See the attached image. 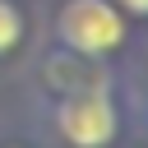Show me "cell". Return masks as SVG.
<instances>
[{
	"label": "cell",
	"mask_w": 148,
	"mask_h": 148,
	"mask_svg": "<svg viewBox=\"0 0 148 148\" xmlns=\"http://www.w3.org/2000/svg\"><path fill=\"white\" fill-rule=\"evenodd\" d=\"M65 46H74L79 56H106L125 42V23L116 14L111 0H69L56 18Z\"/></svg>",
	"instance_id": "6da1fadb"
},
{
	"label": "cell",
	"mask_w": 148,
	"mask_h": 148,
	"mask_svg": "<svg viewBox=\"0 0 148 148\" xmlns=\"http://www.w3.org/2000/svg\"><path fill=\"white\" fill-rule=\"evenodd\" d=\"M56 125L74 148H106L116 139V106L102 88H83V92H69L60 102Z\"/></svg>",
	"instance_id": "7a4b0ae2"
},
{
	"label": "cell",
	"mask_w": 148,
	"mask_h": 148,
	"mask_svg": "<svg viewBox=\"0 0 148 148\" xmlns=\"http://www.w3.org/2000/svg\"><path fill=\"white\" fill-rule=\"evenodd\" d=\"M18 37H23V18H18V9H14L9 0H0V56L14 51Z\"/></svg>",
	"instance_id": "3957f363"
},
{
	"label": "cell",
	"mask_w": 148,
	"mask_h": 148,
	"mask_svg": "<svg viewBox=\"0 0 148 148\" xmlns=\"http://www.w3.org/2000/svg\"><path fill=\"white\" fill-rule=\"evenodd\" d=\"M120 5H125L130 14H148V0H120Z\"/></svg>",
	"instance_id": "277c9868"
}]
</instances>
